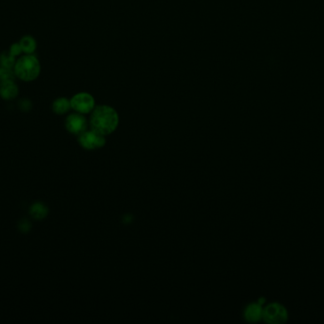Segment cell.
<instances>
[{
	"label": "cell",
	"mask_w": 324,
	"mask_h": 324,
	"mask_svg": "<svg viewBox=\"0 0 324 324\" xmlns=\"http://www.w3.org/2000/svg\"><path fill=\"white\" fill-rule=\"evenodd\" d=\"M66 128L69 132L75 135H80L87 130V122L82 114H72L66 120Z\"/></svg>",
	"instance_id": "cell-6"
},
{
	"label": "cell",
	"mask_w": 324,
	"mask_h": 324,
	"mask_svg": "<svg viewBox=\"0 0 324 324\" xmlns=\"http://www.w3.org/2000/svg\"><path fill=\"white\" fill-rule=\"evenodd\" d=\"M71 107H72L71 101L64 97L56 99L55 101L53 102V104H52L53 112L56 114H59V115L67 114L70 111Z\"/></svg>",
	"instance_id": "cell-10"
},
{
	"label": "cell",
	"mask_w": 324,
	"mask_h": 324,
	"mask_svg": "<svg viewBox=\"0 0 324 324\" xmlns=\"http://www.w3.org/2000/svg\"><path fill=\"white\" fill-rule=\"evenodd\" d=\"M18 94V88L12 79L2 80L0 83V96L5 100H11Z\"/></svg>",
	"instance_id": "cell-8"
},
{
	"label": "cell",
	"mask_w": 324,
	"mask_h": 324,
	"mask_svg": "<svg viewBox=\"0 0 324 324\" xmlns=\"http://www.w3.org/2000/svg\"><path fill=\"white\" fill-rule=\"evenodd\" d=\"M263 319L269 324L285 323L288 319V311L283 304L272 302L263 309Z\"/></svg>",
	"instance_id": "cell-3"
},
{
	"label": "cell",
	"mask_w": 324,
	"mask_h": 324,
	"mask_svg": "<svg viewBox=\"0 0 324 324\" xmlns=\"http://www.w3.org/2000/svg\"><path fill=\"white\" fill-rule=\"evenodd\" d=\"M79 144L87 150H94L105 146V136L98 133L95 130H86L79 135Z\"/></svg>",
	"instance_id": "cell-4"
},
{
	"label": "cell",
	"mask_w": 324,
	"mask_h": 324,
	"mask_svg": "<svg viewBox=\"0 0 324 324\" xmlns=\"http://www.w3.org/2000/svg\"><path fill=\"white\" fill-rule=\"evenodd\" d=\"M71 105L72 109L79 114H89L95 109V100L91 94L81 92L72 97Z\"/></svg>",
	"instance_id": "cell-5"
},
{
	"label": "cell",
	"mask_w": 324,
	"mask_h": 324,
	"mask_svg": "<svg viewBox=\"0 0 324 324\" xmlns=\"http://www.w3.org/2000/svg\"><path fill=\"white\" fill-rule=\"evenodd\" d=\"M30 214L34 219H45L48 214V206L41 202L32 203L30 207Z\"/></svg>",
	"instance_id": "cell-9"
},
{
	"label": "cell",
	"mask_w": 324,
	"mask_h": 324,
	"mask_svg": "<svg viewBox=\"0 0 324 324\" xmlns=\"http://www.w3.org/2000/svg\"><path fill=\"white\" fill-rule=\"evenodd\" d=\"M13 78V73L11 69H6L1 67L0 68V80H6V79H12Z\"/></svg>",
	"instance_id": "cell-14"
},
{
	"label": "cell",
	"mask_w": 324,
	"mask_h": 324,
	"mask_svg": "<svg viewBox=\"0 0 324 324\" xmlns=\"http://www.w3.org/2000/svg\"><path fill=\"white\" fill-rule=\"evenodd\" d=\"M40 70L39 61L33 55H26L15 64V74L23 81L35 80L39 76Z\"/></svg>",
	"instance_id": "cell-2"
},
{
	"label": "cell",
	"mask_w": 324,
	"mask_h": 324,
	"mask_svg": "<svg viewBox=\"0 0 324 324\" xmlns=\"http://www.w3.org/2000/svg\"><path fill=\"white\" fill-rule=\"evenodd\" d=\"M21 51H22V49H21V47H20L19 43L13 45L11 49H10V53H11L13 57H16V56H18Z\"/></svg>",
	"instance_id": "cell-15"
},
{
	"label": "cell",
	"mask_w": 324,
	"mask_h": 324,
	"mask_svg": "<svg viewBox=\"0 0 324 324\" xmlns=\"http://www.w3.org/2000/svg\"><path fill=\"white\" fill-rule=\"evenodd\" d=\"M119 121V114L109 105L96 106L90 116L91 130L103 136L109 135L117 130Z\"/></svg>",
	"instance_id": "cell-1"
},
{
	"label": "cell",
	"mask_w": 324,
	"mask_h": 324,
	"mask_svg": "<svg viewBox=\"0 0 324 324\" xmlns=\"http://www.w3.org/2000/svg\"><path fill=\"white\" fill-rule=\"evenodd\" d=\"M0 63L3 68L11 69L13 66H15V57H13L11 53H3L0 56Z\"/></svg>",
	"instance_id": "cell-12"
},
{
	"label": "cell",
	"mask_w": 324,
	"mask_h": 324,
	"mask_svg": "<svg viewBox=\"0 0 324 324\" xmlns=\"http://www.w3.org/2000/svg\"><path fill=\"white\" fill-rule=\"evenodd\" d=\"M18 227H19V229H20L21 232L27 233V232H29V231L31 230L32 224H31V222H30L29 220L22 219L20 221V223H19V225H18Z\"/></svg>",
	"instance_id": "cell-13"
},
{
	"label": "cell",
	"mask_w": 324,
	"mask_h": 324,
	"mask_svg": "<svg viewBox=\"0 0 324 324\" xmlns=\"http://www.w3.org/2000/svg\"><path fill=\"white\" fill-rule=\"evenodd\" d=\"M263 306L257 303H250L245 307L244 317L248 322H258L263 318Z\"/></svg>",
	"instance_id": "cell-7"
},
{
	"label": "cell",
	"mask_w": 324,
	"mask_h": 324,
	"mask_svg": "<svg viewBox=\"0 0 324 324\" xmlns=\"http://www.w3.org/2000/svg\"><path fill=\"white\" fill-rule=\"evenodd\" d=\"M19 45L22 51L27 55H32L36 49V41L30 35L24 36L19 42Z\"/></svg>",
	"instance_id": "cell-11"
}]
</instances>
